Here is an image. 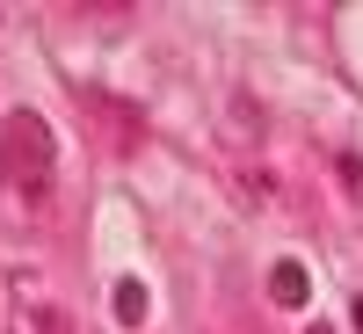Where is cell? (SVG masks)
Returning a JSON list of instances; mask_svg holds the SVG:
<instances>
[{
	"mask_svg": "<svg viewBox=\"0 0 363 334\" xmlns=\"http://www.w3.org/2000/svg\"><path fill=\"white\" fill-rule=\"evenodd\" d=\"M51 167H58V138L37 109H8V124H0V182H8L15 196L37 204L51 189Z\"/></svg>",
	"mask_w": 363,
	"mask_h": 334,
	"instance_id": "cell-1",
	"label": "cell"
},
{
	"mask_svg": "<svg viewBox=\"0 0 363 334\" xmlns=\"http://www.w3.org/2000/svg\"><path fill=\"white\" fill-rule=\"evenodd\" d=\"M269 298H277L284 313H298V306H306V298H313V277H306V262H277V269H269Z\"/></svg>",
	"mask_w": 363,
	"mask_h": 334,
	"instance_id": "cell-2",
	"label": "cell"
},
{
	"mask_svg": "<svg viewBox=\"0 0 363 334\" xmlns=\"http://www.w3.org/2000/svg\"><path fill=\"white\" fill-rule=\"evenodd\" d=\"M116 320H124V327H145V284H138V277L116 284Z\"/></svg>",
	"mask_w": 363,
	"mask_h": 334,
	"instance_id": "cell-3",
	"label": "cell"
},
{
	"mask_svg": "<svg viewBox=\"0 0 363 334\" xmlns=\"http://www.w3.org/2000/svg\"><path fill=\"white\" fill-rule=\"evenodd\" d=\"M342 182H349V189H363V160H356V153H342Z\"/></svg>",
	"mask_w": 363,
	"mask_h": 334,
	"instance_id": "cell-4",
	"label": "cell"
},
{
	"mask_svg": "<svg viewBox=\"0 0 363 334\" xmlns=\"http://www.w3.org/2000/svg\"><path fill=\"white\" fill-rule=\"evenodd\" d=\"M349 320H356V327H363V298H356V313H349Z\"/></svg>",
	"mask_w": 363,
	"mask_h": 334,
	"instance_id": "cell-5",
	"label": "cell"
},
{
	"mask_svg": "<svg viewBox=\"0 0 363 334\" xmlns=\"http://www.w3.org/2000/svg\"><path fill=\"white\" fill-rule=\"evenodd\" d=\"M306 334H335V327H320V320H313V327H306Z\"/></svg>",
	"mask_w": 363,
	"mask_h": 334,
	"instance_id": "cell-6",
	"label": "cell"
}]
</instances>
